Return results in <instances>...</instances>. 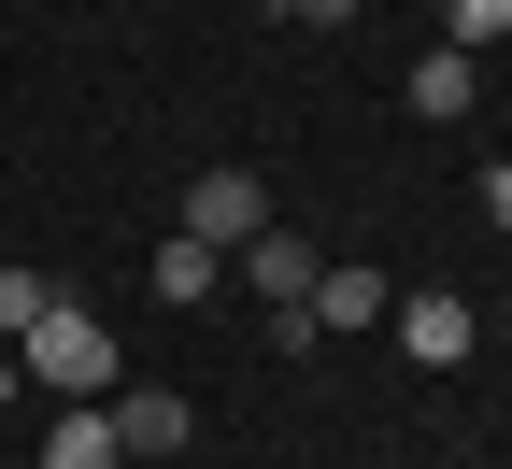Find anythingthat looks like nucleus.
I'll return each mask as SVG.
<instances>
[{
    "mask_svg": "<svg viewBox=\"0 0 512 469\" xmlns=\"http://www.w3.org/2000/svg\"><path fill=\"white\" fill-rule=\"evenodd\" d=\"M15 370H29V384H57V398H114V384H128V356L100 342V313H86L72 285H57V313L15 342Z\"/></svg>",
    "mask_w": 512,
    "mask_h": 469,
    "instance_id": "1",
    "label": "nucleus"
},
{
    "mask_svg": "<svg viewBox=\"0 0 512 469\" xmlns=\"http://www.w3.org/2000/svg\"><path fill=\"white\" fill-rule=\"evenodd\" d=\"M256 228H271V185H256V171H200V185H185V242H256Z\"/></svg>",
    "mask_w": 512,
    "mask_h": 469,
    "instance_id": "2",
    "label": "nucleus"
},
{
    "mask_svg": "<svg viewBox=\"0 0 512 469\" xmlns=\"http://www.w3.org/2000/svg\"><path fill=\"white\" fill-rule=\"evenodd\" d=\"M384 327H399V356H427V370H456V356L484 342V313H470L456 285H427V299H399V313H384Z\"/></svg>",
    "mask_w": 512,
    "mask_h": 469,
    "instance_id": "3",
    "label": "nucleus"
},
{
    "mask_svg": "<svg viewBox=\"0 0 512 469\" xmlns=\"http://www.w3.org/2000/svg\"><path fill=\"white\" fill-rule=\"evenodd\" d=\"M313 327H384V313H399V285H384L370 271V256H328V271H313V299H299Z\"/></svg>",
    "mask_w": 512,
    "mask_h": 469,
    "instance_id": "4",
    "label": "nucleus"
},
{
    "mask_svg": "<svg viewBox=\"0 0 512 469\" xmlns=\"http://www.w3.org/2000/svg\"><path fill=\"white\" fill-rule=\"evenodd\" d=\"M100 413H114V441H128V455H185V398H171V384H114Z\"/></svg>",
    "mask_w": 512,
    "mask_h": 469,
    "instance_id": "5",
    "label": "nucleus"
},
{
    "mask_svg": "<svg viewBox=\"0 0 512 469\" xmlns=\"http://www.w3.org/2000/svg\"><path fill=\"white\" fill-rule=\"evenodd\" d=\"M43 469H128V441H114V413H100V398H72V413L43 427Z\"/></svg>",
    "mask_w": 512,
    "mask_h": 469,
    "instance_id": "6",
    "label": "nucleus"
},
{
    "mask_svg": "<svg viewBox=\"0 0 512 469\" xmlns=\"http://www.w3.org/2000/svg\"><path fill=\"white\" fill-rule=\"evenodd\" d=\"M470 100H484V72H470L456 43H427V57H413V114H427V128H456Z\"/></svg>",
    "mask_w": 512,
    "mask_h": 469,
    "instance_id": "7",
    "label": "nucleus"
},
{
    "mask_svg": "<svg viewBox=\"0 0 512 469\" xmlns=\"http://www.w3.org/2000/svg\"><path fill=\"white\" fill-rule=\"evenodd\" d=\"M242 271H256V299H271V313H299V299H313V242H271V228H256Z\"/></svg>",
    "mask_w": 512,
    "mask_h": 469,
    "instance_id": "8",
    "label": "nucleus"
},
{
    "mask_svg": "<svg viewBox=\"0 0 512 469\" xmlns=\"http://www.w3.org/2000/svg\"><path fill=\"white\" fill-rule=\"evenodd\" d=\"M43 313H57V271H29V256H0V342H29Z\"/></svg>",
    "mask_w": 512,
    "mask_h": 469,
    "instance_id": "9",
    "label": "nucleus"
},
{
    "mask_svg": "<svg viewBox=\"0 0 512 469\" xmlns=\"http://www.w3.org/2000/svg\"><path fill=\"white\" fill-rule=\"evenodd\" d=\"M157 299L200 313V299H214V242H157Z\"/></svg>",
    "mask_w": 512,
    "mask_h": 469,
    "instance_id": "10",
    "label": "nucleus"
},
{
    "mask_svg": "<svg viewBox=\"0 0 512 469\" xmlns=\"http://www.w3.org/2000/svg\"><path fill=\"white\" fill-rule=\"evenodd\" d=\"M498 29H512V0H456V15H441V43H456V57H484Z\"/></svg>",
    "mask_w": 512,
    "mask_h": 469,
    "instance_id": "11",
    "label": "nucleus"
},
{
    "mask_svg": "<svg viewBox=\"0 0 512 469\" xmlns=\"http://www.w3.org/2000/svg\"><path fill=\"white\" fill-rule=\"evenodd\" d=\"M285 15H299V29H356V0H285Z\"/></svg>",
    "mask_w": 512,
    "mask_h": 469,
    "instance_id": "12",
    "label": "nucleus"
},
{
    "mask_svg": "<svg viewBox=\"0 0 512 469\" xmlns=\"http://www.w3.org/2000/svg\"><path fill=\"white\" fill-rule=\"evenodd\" d=\"M484 214H498V228H512V157H498V171H484Z\"/></svg>",
    "mask_w": 512,
    "mask_h": 469,
    "instance_id": "13",
    "label": "nucleus"
},
{
    "mask_svg": "<svg viewBox=\"0 0 512 469\" xmlns=\"http://www.w3.org/2000/svg\"><path fill=\"white\" fill-rule=\"evenodd\" d=\"M0 398H15V356H0Z\"/></svg>",
    "mask_w": 512,
    "mask_h": 469,
    "instance_id": "14",
    "label": "nucleus"
}]
</instances>
